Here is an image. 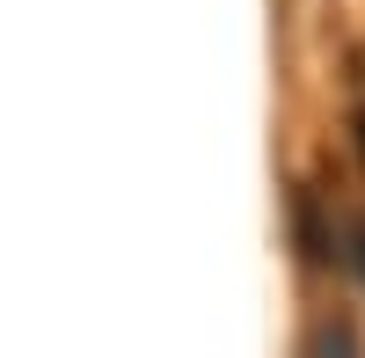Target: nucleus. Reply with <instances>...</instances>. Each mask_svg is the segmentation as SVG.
<instances>
[{
	"mask_svg": "<svg viewBox=\"0 0 365 358\" xmlns=\"http://www.w3.org/2000/svg\"><path fill=\"white\" fill-rule=\"evenodd\" d=\"M292 234H299V256L307 263H336V234H322V213H314V190H292Z\"/></svg>",
	"mask_w": 365,
	"mask_h": 358,
	"instance_id": "f257e3e1",
	"label": "nucleus"
},
{
	"mask_svg": "<svg viewBox=\"0 0 365 358\" xmlns=\"http://www.w3.org/2000/svg\"><path fill=\"white\" fill-rule=\"evenodd\" d=\"M307 358H365L358 322H351V314H322L314 329H307Z\"/></svg>",
	"mask_w": 365,
	"mask_h": 358,
	"instance_id": "f03ea898",
	"label": "nucleus"
},
{
	"mask_svg": "<svg viewBox=\"0 0 365 358\" xmlns=\"http://www.w3.org/2000/svg\"><path fill=\"white\" fill-rule=\"evenodd\" d=\"M344 256H351V271H358V278H365V220H358V227H351V249H344Z\"/></svg>",
	"mask_w": 365,
	"mask_h": 358,
	"instance_id": "7ed1b4c3",
	"label": "nucleus"
}]
</instances>
